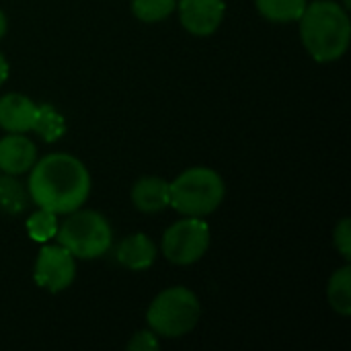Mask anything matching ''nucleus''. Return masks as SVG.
Listing matches in <instances>:
<instances>
[{
	"label": "nucleus",
	"instance_id": "7",
	"mask_svg": "<svg viewBox=\"0 0 351 351\" xmlns=\"http://www.w3.org/2000/svg\"><path fill=\"white\" fill-rule=\"evenodd\" d=\"M33 280L51 294L68 290L76 280V257L60 243L45 245L35 259Z\"/></svg>",
	"mask_w": 351,
	"mask_h": 351
},
{
	"label": "nucleus",
	"instance_id": "20",
	"mask_svg": "<svg viewBox=\"0 0 351 351\" xmlns=\"http://www.w3.org/2000/svg\"><path fill=\"white\" fill-rule=\"evenodd\" d=\"M125 348L130 351H156L160 348V341H158V335L152 329H148V331L134 333Z\"/></svg>",
	"mask_w": 351,
	"mask_h": 351
},
{
	"label": "nucleus",
	"instance_id": "4",
	"mask_svg": "<svg viewBox=\"0 0 351 351\" xmlns=\"http://www.w3.org/2000/svg\"><path fill=\"white\" fill-rule=\"evenodd\" d=\"M202 317V304L185 286H173L162 290L146 311L148 327L167 339H179L191 333Z\"/></svg>",
	"mask_w": 351,
	"mask_h": 351
},
{
	"label": "nucleus",
	"instance_id": "22",
	"mask_svg": "<svg viewBox=\"0 0 351 351\" xmlns=\"http://www.w3.org/2000/svg\"><path fill=\"white\" fill-rule=\"evenodd\" d=\"M6 27H8V23H6V14L2 12V8H0V39L4 37V33H6Z\"/></svg>",
	"mask_w": 351,
	"mask_h": 351
},
{
	"label": "nucleus",
	"instance_id": "9",
	"mask_svg": "<svg viewBox=\"0 0 351 351\" xmlns=\"http://www.w3.org/2000/svg\"><path fill=\"white\" fill-rule=\"evenodd\" d=\"M37 160V148L25 134H6L0 140V173L25 175Z\"/></svg>",
	"mask_w": 351,
	"mask_h": 351
},
{
	"label": "nucleus",
	"instance_id": "18",
	"mask_svg": "<svg viewBox=\"0 0 351 351\" xmlns=\"http://www.w3.org/2000/svg\"><path fill=\"white\" fill-rule=\"evenodd\" d=\"M177 0H132V12L142 23H160L173 14Z\"/></svg>",
	"mask_w": 351,
	"mask_h": 351
},
{
	"label": "nucleus",
	"instance_id": "10",
	"mask_svg": "<svg viewBox=\"0 0 351 351\" xmlns=\"http://www.w3.org/2000/svg\"><path fill=\"white\" fill-rule=\"evenodd\" d=\"M37 103L21 93H8L0 97V128L6 134L33 132Z\"/></svg>",
	"mask_w": 351,
	"mask_h": 351
},
{
	"label": "nucleus",
	"instance_id": "17",
	"mask_svg": "<svg viewBox=\"0 0 351 351\" xmlns=\"http://www.w3.org/2000/svg\"><path fill=\"white\" fill-rule=\"evenodd\" d=\"M58 214L45 210V208H39L37 212H33L27 222H25V228H27V234L31 241L35 243H49L51 239H56V232H58Z\"/></svg>",
	"mask_w": 351,
	"mask_h": 351
},
{
	"label": "nucleus",
	"instance_id": "21",
	"mask_svg": "<svg viewBox=\"0 0 351 351\" xmlns=\"http://www.w3.org/2000/svg\"><path fill=\"white\" fill-rule=\"evenodd\" d=\"M6 78H8V62L2 56V51H0V86L6 82Z\"/></svg>",
	"mask_w": 351,
	"mask_h": 351
},
{
	"label": "nucleus",
	"instance_id": "3",
	"mask_svg": "<svg viewBox=\"0 0 351 351\" xmlns=\"http://www.w3.org/2000/svg\"><path fill=\"white\" fill-rule=\"evenodd\" d=\"M171 208L183 216L204 218L224 202V179L210 167H191L169 183Z\"/></svg>",
	"mask_w": 351,
	"mask_h": 351
},
{
	"label": "nucleus",
	"instance_id": "14",
	"mask_svg": "<svg viewBox=\"0 0 351 351\" xmlns=\"http://www.w3.org/2000/svg\"><path fill=\"white\" fill-rule=\"evenodd\" d=\"M327 298L331 308L341 315V317H350L351 315V267L343 265L339 267L331 278H329V286H327Z\"/></svg>",
	"mask_w": 351,
	"mask_h": 351
},
{
	"label": "nucleus",
	"instance_id": "8",
	"mask_svg": "<svg viewBox=\"0 0 351 351\" xmlns=\"http://www.w3.org/2000/svg\"><path fill=\"white\" fill-rule=\"evenodd\" d=\"M181 25L191 35H212L224 21L226 2L224 0H179Z\"/></svg>",
	"mask_w": 351,
	"mask_h": 351
},
{
	"label": "nucleus",
	"instance_id": "6",
	"mask_svg": "<svg viewBox=\"0 0 351 351\" xmlns=\"http://www.w3.org/2000/svg\"><path fill=\"white\" fill-rule=\"evenodd\" d=\"M212 232L204 218L185 216L171 224L162 234V255L173 265H193L210 249Z\"/></svg>",
	"mask_w": 351,
	"mask_h": 351
},
{
	"label": "nucleus",
	"instance_id": "5",
	"mask_svg": "<svg viewBox=\"0 0 351 351\" xmlns=\"http://www.w3.org/2000/svg\"><path fill=\"white\" fill-rule=\"evenodd\" d=\"M58 226L56 239L76 259H99L113 243V230L107 218L95 210H74Z\"/></svg>",
	"mask_w": 351,
	"mask_h": 351
},
{
	"label": "nucleus",
	"instance_id": "11",
	"mask_svg": "<svg viewBox=\"0 0 351 351\" xmlns=\"http://www.w3.org/2000/svg\"><path fill=\"white\" fill-rule=\"evenodd\" d=\"M115 259L130 271H146L156 261V247L152 239L144 232L125 237L115 251Z\"/></svg>",
	"mask_w": 351,
	"mask_h": 351
},
{
	"label": "nucleus",
	"instance_id": "16",
	"mask_svg": "<svg viewBox=\"0 0 351 351\" xmlns=\"http://www.w3.org/2000/svg\"><path fill=\"white\" fill-rule=\"evenodd\" d=\"M33 132H37L45 142H56L66 134V117L49 103L37 105Z\"/></svg>",
	"mask_w": 351,
	"mask_h": 351
},
{
	"label": "nucleus",
	"instance_id": "2",
	"mask_svg": "<svg viewBox=\"0 0 351 351\" xmlns=\"http://www.w3.org/2000/svg\"><path fill=\"white\" fill-rule=\"evenodd\" d=\"M300 21V37L311 53V58L319 64H329L339 60L351 39V23L348 8L333 0H317L306 4Z\"/></svg>",
	"mask_w": 351,
	"mask_h": 351
},
{
	"label": "nucleus",
	"instance_id": "1",
	"mask_svg": "<svg viewBox=\"0 0 351 351\" xmlns=\"http://www.w3.org/2000/svg\"><path fill=\"white\" fill-rule=\"evenodd\" d=\"M27 191L31 202L53 214H70L84 206L90 195V175L84 162L66 152H53L29 171Z\"/></svg>",
	"mask_w": 351,
	"mask_h": 351
},
{
	"label": "nucleus",
	"instance_id": "23",
	"mask_svg": "<svg viewBox=\"0 0 351 351\" xmlns=\"http://www.w3.org/2000/svg\"><path fill=\"white\" fill-rule=\"evenodd\" d=\"M343 8H350V0H343V4H341Z\"/></svg>",
	"mask_w": 351,
	"mask_h": 351
},
{
	"label": "nucleus",
	"instance_id": "12",
	"mask_svg": "<svg viewBox=\"0 0 351 351\" xmlns=\"http://www.w3.org/2000/svg\"><path fill=\"white\" fill-rule=\"evenodd\" d=\"M132 204L136 210L144 214H156L169 208L171 193H169V181L162 177H142L132 187Z\"/></svg>",
	"mask_w": 351,
	"mask_h": 351
},
{
	"label": "nucleus",
	"instance_id": "13",
	"mask_svg": "<svg viewBox=\"0 0 351 351\" xmlns=\"http://www.w3.org/2000/svg\"><path fill=\"white\" fill-rule=\"evenodd\" d=\"M29 191L14 179V175L0 173V212L6 216H19L29 206Z\"/></svg>",
	"mask_w": 351,
	"mask_h": 351
},
{
	"label": "nucleus",
	"instance_id": "19",
	"mask_svg": "<svg viewBox=\"0 0 351 351\" xmlns=\"http://www.w3.org/2000/svg\"><path fill=\"white\" fill-rule=\"evenodd\" d=\"M333 243H335V249L339 251V255H341L346 261H350L351 259V220L350 218H343V220L335 226Z\"/></svg>",
	"mask_w": 351,
	"mask_h": 351
},
{
	"label": "nucleus",
	"instance_id": "15",
	"mask_svg": "<svg viewBox=\"0 0 351 351\" xmlns=\"http://www.w3.org/2000/svg\"><path fill=\"white\" fill-rule=\"evenodd\" d=\"M306 4V0H255L259 14L271 23H296Z\"/></svg>",
	"mask_w": 351,
	"mask_h": 351
}]
</instances>
